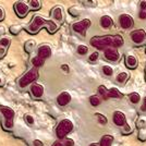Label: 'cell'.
<instances>
[{
	"label": "cell",
	"mask_w": 146,
	"mask_h": 146,
	"mask_svg": "<svg viewBox=\"0 0 146 146\" xmlns=\"http://www.w3.org/2000/svg\"><path fill=\"white\" fill-rule=\"evenodd\" d=\"M90 103H91L92 106L96 107V106H98L99 104L102 103V97L98 96V95H93V96L90 97Z\"/></svg>",
	"instance_id": "ffe728a7"
},
{
	"label": "cell",
	"mask_w": 146,
	"mask_h": 146,
	"mask_svg": "<svg viewBox=\"0 0 146 146\" xmlns=\"http://www.w3.org/2000/svg\"><path fill=\"white\" fill-rule=\"evenodd\" d=\"M97 59H98V52H93V54L90 56V58H88V60L92 61V62L96 61Z\"/></svg>",
	"instance_id": "1f68e13d"
},
{
	"label": "cell",
	"mask_w": 146,
	"mask_h": 146,
	"mask_svg": "<svg viewBox=\"0 0 146 146\" xmlns=\"http://www.w3.org/2000/svg\"><path fill=\"white\" fill-rule=\"evenodd\" d=\"M131 38L135 44H141L145 40L146 38V33L143 30H137L132 32L131 34Z\"/></svg>",
	"instance_id": "30bf717a"
},
{
	"label": "cell",
	"mask_w": 146,
	"mask_h": 146,
	"mask_svg": "<svg viewBox=\"0 0 146 146\" xmlns=\"http://www.w3.org/2000/svg\"><path fill=\"white\" fill-rule=\"evenodd\" d=\"M107 92H108V91H107V88H106L104 85H102V86H99V87H98V93H99V94L103 96L104 99H108V97H107Z\"/></svg>",
	"instance_id": "484cf974"
},
{
	"label": "cell",
	"mask_w": 146,
	"mask_h": 146,
	"mask_svg": "<svg viewBox=\"0 0 146 146\" xmlns=\"http://www.w3.org/2000/svg\"><path fill=\"white\" fill-rule=\"evenodd\" d=\"M70 102H71V95H70L68 92L61 93L60 95L57 97V103H58L59 106H62V107L67 106Z\"/></svg>",
	"instance_id": "8fae6325"
},
{
	"label": "cell",
	"mask_w": 146,
	"mask_h": 146,
	"mask_svg": "<svg viewBox=\"0 0 146 146\" xmlns=\"http://www.w3.org/2000/svg\"><path fill=\"white\" fill-rule=\"evenodd\" d=\"M14 9H15V12H17V14H18L20 18L26 17L29 11H30L29 5L26 2H24V1H18V2H15Z\"/></svg>",
	"instance_id": "52a82bcc"
},
{
	"label": "cell",
	"mask_w": 146,
	"mask_h": 146,
	"mask_svg": "<svg viewBox=\"0 0 146 146\" xmlns=\"http://www.w3.org/2000/svg\"><path fill=\"white\" fill-rule=\"evenodd\" d=\"M91 26V21L88 19H84L83 21L76 22L72 25V30L80 34H85V31Z\"/></svg>",
	"instance_id": "8992f818"
},
{
	"label": "cell",
	"mask_w": 146,
	"mask_h": 146,
	"mask_svg": "<svg viewBox=\"0 0 146 146\" xmlns=\"http://www.w3.org/2000/svg\"><path fill=\"white\" fill-rule=\"evenodd\" d=\"M0 84H1V79H0Z\"/></svg>",
	"instance_id": "ee69618b"
},
{
	"label": "cell",
	"mask_w": 146,
	"mask_h": 146,
	"mask_svg": "<svg viewBox=\"0 0 146 146\" xmlns=\"http://www.w3.org/2000/svg\"><path fill=\"white\" fill-rule=\"evenodd\" d=\"M113 122L116 125L123 127L125 124V116L122 113L121 111H116L113 113Z\"/></svg>",
	"instance_id": "5bb4252c"
},
{
	"label": "cell",
	"mask_w": 146,
	"mask_h": 146,
	"mask_svg": "<svg viewBox=\"0 0 146 146\" xmlns=\"http://www.w3.org/2000/svg\"><path fill=\"white\" fill-rule=\"evenodd\" d=\"M92 46L97 49H106L108 47H113V36L107 35L103 37H94L91 40Z\"/></svg>",
	"instance_id": "7a4b0ae2"
},
{
	"label": "cell",
	"mask_w": 146,
	"mask_h": 146,
	"mask_svg": "<svg viewBox=\"0 0 146 146\" xmlns=\"http://www.w3.org/2000/svg\"><path fill=\"white\" fill-rule=\"evenodd\" d=\"M119 23L121 25L122 29H130V27H132V25H133V19L131 15H129V14H122L120 15V18H119Z\"/></svg>",
	"instance_id": "9c48e42d"
},
{
	"label": "cell",
	"mask_w": 146,
	"mask_h": 146,
	"mask_svg": "<svg viewBox=\"0 0 146 146\" xmlns=\"http://www.w3.org/2000/svg\"><path fill=\"white\" fill-rule=\"evenodd\" d=\"M144 109H146V97L144 98Z\"/></svg>",
	"instance_id": "b9f144b4"
},
{
	"label": "cell",
	"mask_w": 146,
	"mask_h": 146,
	"mask_svg": "<svg viewBox=\"0 0 146 146\" xmlns=\"http://www.w3.org/2000/svg\"><path fill=\"white\" fill-rule=\"evenodd\" d=\"M37 78H38V70H37V68H32L29 72L25 73L24 75L20 79L19 86L21 88H24V87L30 85L31 83H33Z\"/></svg>",
	"instance_id": "277c9868"
},
{
	"label": "cell",
	"mask_w": 146,
	"mask_h": 146,
	"mask_svg": "<svg viewBox=\"0 0 146 146\" xmlns=\"http://www.w3.org/2000/svg\"><path fill=\"white\" fill-rule=\"evenodd\" d=\"M31 93L35 98H40L44 95V87L40 84H33L31 86Z\"/></svg>",
	"instance_id": "4fadbf2b"
},
{
	"label": "cell",
	"mask_w": 146,
	"mask_h": 146,
	"mask_svg": "<svg viewBox=\"0 0 146 146\" xmlns=\"http://www.w3.org/2000/svg\"><path fill=\"white\" fill-rule=\"evenodd\" d=\"M140 6H141V10H146V1H142Z\"/></svg>",
	"instance_id": "74e56055"
},
{
	"label": "cell",
	"mask_w": 146,
	"mask_h": 146,
	"mask_svg": "<svg viewBox=\"0 0 146 146\" xmlns=\"http://www.w3.org/2000/svg\"><path fill=\"white\" fill-rule=\"evenodd\" d=\"M52 146H63V143L62 142H60V141H57V142H55L54 143V145Z\"/></svg>",
	"instance_id": "ab89813d"
},
{
	"label": "cell",
	"mask_w": 146,
	"mask_h": 146,
	"mask_svg": "<svg viewBox=\"0 0 146 146\" xmlns=\"http://www.w3.org/2000/svg\"><path fill=\"white\" fill-rule=\"evenodd\" d=\"M112 141H113V137L111 135H104L100 140V143L99 145L100 146H111L112 144Z\"/></svg>",
	"instance_id": "2e32d148"
},
{
	"label": "cell",
	"mask_w": 146,
	"mask_h": 146,
	"mask_svg": "<svg viewBox=\"0 0 146 146\" xmlns=\"http://www.w3.org/2000/svg\"><path fill=\"white\" fill-rule=\"evenodd\" d=\"M139 17H140V19H146V10H141L140 13H139Z\"/></svg>",
	"instance_id": "e575fe53"
},
{
	"label": "cell",
	"mask_w": 146,
	"mask_h": 146,
	"mask_svg": "<svg viewBox=\"0 0 146 146\" xmlns=\"http://www.w3.org/2000/svg\"><path fill=\"white\" fill-rule=\"evenodd\" d=\"M9 44H10V39H9V38H7V37L0 39V46H2L3 48L7 47V46H9Z\"/></svg>",
	"instance_id": "f546056e"
},
{
	"label": "cell",
	"mask_w": 146,
	"mask_h": 146,
	"mask_svg": "<svg viewBox=\"0 0 146 146\" xmlns=\"http://www.w3.org/2000/svg\"><path fill=\"white\" fill-rule=\"evenodd\" d=\"M129 78V74L127 72H121L119 73L118 75H117V81L119 82V83H123V82H125V80Z\"/></svg>",
	"instance_id": "d4e9b609"
},
{
	"label": "cell",
	"mask_w": 146,
	"mask_h": 146,
	"mask_svg": "<svg viewBox=\"0 0 146 146\" xmlns=\"http://www.w3.org/2000/svg\"><path fill=\"white\" fill-rule=\"evenodd\" d=\"M44 59H42V58H39L38 56H36V57H34L33 59H32V64L34 66V68H39L42 67L44 64Z\"/></svg>",
	"instance_id": "44dd1931"
},
{
	"label": "cell",
	"mask_w": 146,
	"mask_h": 146,
	"mask_svg": "<svg viewBox=\"0 0 146 146\" xmlns=\"http://www.w3.org/2000/svg\"><path fill=\"white\" fill-rule=\"evenodd\" d=\"M52 17L57 21H62L63 20V13H62V9L60 7H57L52 10Z\"/></svg>",
	"instance_id": "e0dca14e"
},
{
	"label": "cell",
	"mask_w": 146,
	"mask_h": 146,
	"mask_svg": "<svg viewBox=\"0 0 146 146\" xmlns=\"http://www.w3.org/2000/svg\"><path fill=\"white\" fill-rule=\"evenodd\" d=\"M61 68H62V70H66V71H68V70H69V69H68V67L66 66V64H64V66H62Z\"/></svg>",
	"instance_id": "60d3db41"
},
{
	"label": "cell",
	"mask_w": 146,
	"mask_h": 146,
	"mask_svg": "<svg viewBox=\"0 0 146 146\" xmlns=\"http://www.w3.org/2000/svg\"><path fill=\"white\" fill-rule=\"evenodd\" d=\"M42 26H47V29H48L49 33H55L56 31L58 30V25L56 24L55 21H51V20H46V19H44L43 17H40V15H35L33 20H32V22H31V24L27 26V32L31 33V34H35L37 33L39 29L42 27Z\"/></svg>",
	"instance_id": "6da1fadb"
},
{
	"label": "cell",
	"mask_w": 146,
	"mask_h": 146,
	"mask_svg": "<svg viewBox=\"0 0 146 146\" xmlns=\"http://www.w3.org/2000/svg\"><path fill=\"white\" fill-rule=\"evenodd\" d=\"M123 45V38L120 35H116L113 36V48L116 47H121Z\"/></svg>",
	"instance_id": "603a6c76"
},
{
	"label": "cell",
	"mask_w": 146,
	"mask_h": 146,
	"mask_svg": "<svg viewBox=\"0 0 146 146\" xmlns=\"http://www.w3.org/2000/svg\"><path fill=\"white\" fill-rule=\"evenodd\" d=\"M112 24V19L110 18L109 15H104L100 19V25L103 26L104 29H109Z\"/></svg>",
	"instance_id": "9a60e30c"
},
{
	"label": "cell",
	"mask_w": 146,
	"mask_h": 146,
	"mask_svg": "<svg viewBox=\"0 0 146 146\" xmlns=\"http://www.w3.org/2000/svg\"><path fill=\"white\" fill-rule=\"evenodd\" d=\"M62 143H63V146H74V141L71 139H66Z\"/></svg>",
	"instance_id": "4dcf8cb0"
},
{
	"label": "cell",
	"mask_w": 146,
	"mask_h": 146,
	"mask_svg": "<svg viewBox=\"0 0 146 146\" xmlns=\"http://www.w3.org/2000/svg\"><path fill=\"white\" fill-rule=\"evenodd\" d=\"M0 111L5 116L6 119V128L12 129L13 128V118H14V110L12 108H9L6 106H0Z\"/></svg>",
	"instance_id": "5b68a950"
},
{
	"label": "cell",
	"mask_w": 146,
	"mask_h": 146,
	"mask_svg": "<svg viewBox=\"0 0 146 146\" xmlns=\"http://www.w3.org/2000/svg\"><path fill=\"white\" fill-rule=\"evenodd\" d=\"M72 130H73L72 121L69 120V119H63V120H61L60 123L58 124L57 130H56V133H57L58 139L62 140V139H64Z\"/></svg>",
	"instance_id": "3957f363"
},
{
	"label": "cell",
	"mask_w": 146,
	"mask_h": 146,
	"mask_svg": "<svg viewBox=\"0 0 146 146\" xmlns=\"http://www.w3.org/2000/svg\"><path fill=\"white\" fill-rule=\"evenodd\" d=\"M37 56L39 57V58H42V59H47L49 58L50 56H51V49L49 46L47 45H44V46H40L39 48H38V51H37Z\"/></svg>",
	"instance_id": "7c38bea8"
},
{
	"label": "cell",
	"mask_w": 146,
	"mask_h": 146,
	"mask_svg": "<svg viewBox=\"0 0 146 146\" xmlns=\"http://www.w3.org/2000/svg\"><path fill=\"white\" fill-rule=\"evenodd\" d=\"M104 54H105V58L108 59L109 61H118L119 58H120L118 49L113 48V47H108V48H106Z\"/></svg>",
	"instance_id": "ba28073f"
},
{
	"label": "cell",
	"mask_w": 146,
	"mask_h": 146,
	"mask_svg": "<svg viewBox=\"0 0 146 146\" xmlns=\"http://www.w3.org/2000/svg\"><path fill=\"white\" fill-rule=\"evenodd\" d=\"M96 117H97L98 121H99L100 124H106L107 123V118L104 116V115H102V113H96Z\"/></svg>",
	"instance_id": "f1b7e54d"
},
{
	"label": "cell",
	"mask_w": 146,
	"mask_h": 146,
	"mask_svg": "<svg viewBox=\"0 0 146 146\" xmlns=\"http://www.w3.org/2000/svg\"><path fill=\"white\" fill-rule=\"evenodd\" d=\"M137 64V60L134 56H128L127 57V67L130 69H134Z\"/></svg>",
	"instance_id": "d6986e66"
},
{
	"label": "cell",
	"mask_w": 146,
	"mask_h": 146,
	"mask_svg": "<svg viewBox=\"0 0 146 146\" xmlns=\"http://www.w3.org/2000/svg\"><path fill=\"white\" fill-rule=\"evenodd\" d=\"M29 8L32 9V10H38L39 8H40V1H38V0H31L29 1Z\"/></svg>",
	"instance_id": "7402d4cb"
},
{
	"label": "cell",
	"mask_w": 146,
	"mask_h": 146,
	"mask_svg": "<svg viewBox=\"0 0 146 146\" xmlns=\"http://www.w3.org/2000/svg\"><path fill=\"white\" fill-rule=\"evenodd\" d=\"M103 72L106 74V75H112V73H113V70H112V68L109 67V66H104L103 67Z\"/></svg>",
	"instance_id": "83f0119b"
},
{
	"label": "cell",
	"mask_w": 146,
	"mask_h": 146,
	"mask_svg": "<svg viewBox=\"0 0 146 146\" xmlns=\"http://www.w3.org/2000/svg\"><path fill=\"white\" fill-rule=\"evenodd\" d=\"M5 52H6V49L3 48V47H0V57H3Z\"/></svg>",
	"instance_id": "f35d334b"
},
{
	"label": "cell",
	"mask_w": 146,
	"mask_h": 146,
	"mask_svg": "<svg viewBox=\"0 0 146 146\" xmlns=\"http://www.w3.org/2000/svg\"><path fill=\"white\" fill-rule=\"evenodd\" d=\"M33 144H34V146H43V143L39 140H35L33 142Z\"/></svg>",
	"instance_id": "8d00e7d4"
},
{
	"label": "cell",
	"mask_w": 146,
	"mask_h": 146,
	"mask_svg": "<svg viewBox=\"0 0 146 146\" xmlns=\"http://www.w3.org/2000/svg\"><path fill=\"white\" fill-rule=\"evenodd\" d=\"M122 95L121 93L119 92V90H117V88H110L109 91L107 92V97L108 98H120Z\"/></svg>",
	"instance_id": "ac0fdd59"
},
{
	"label": "cell",
	"mask_w": 146,
	"mask_h": 146,
	"mask_svg": "<svg viewBox=\"0 0 146 146\" xmlns=\"http://www.w3.org/2000/svg\"><path fill=\"white\" fill-rule=\"evenodd\" d=\"M25 121L27 122L29 124L32 125V124L34 123V118H33L32 116H30V115H27V116H25Z\"/></svg>",
	"instance_id": "d6a6232c"
},
{
	"label": "cell",
	"mask_w": 146,
	"mask_h": 146,
	"mask_svg": "<svg viewBox=\"0 0 146 146\" xmlns=\"http://www.w3.org/2000/svg\"><path fill=\"white\" fill-rule=\"evenodd\" d=\"M5 19V12H3V9L0 7V21H2Z\"/></svg>",
	"instance_id": "d590c367"
},
{
	"label": "cell",
	"mask_w": 146,
	"mask_h": 146,
	"mask_svg": "<svg viewBox=\"0 0 146 146\" xmlns=\"http://www.w3.org/2000/svg\"><path fill=\"white\" fill-rule=\"evenodd\" d=\"M123 127H124V128H123V132H124V133H130V132H131V128H130V125H129V124L125 123Z\"/></svg>",
	"instance_id": "836d02e7"
},
{
	"label": "cell",
	"mask_w": 146,
	"mask_h": 146,
	"mask_svg": "<svg viewBox=\"0 0 146 146\" xmlns=\"http://www.w3.org/2000/svg\"><path fill=\"white\" fill-rule=\"evenodd\" d=\"M78 52H79L80 55H86L88 52V48L86 47L85 45H80L79 47H78Z\"/></svg>",
	"instance_id": "4316f807"
},
{
	"label": "cell",
	"mask_w": 146,
	"mask_h": 146,
	"mask_svg": "<svg viewBox=\"0 0 146 146\" xmlns=\"http://www.w3.org/2000/svg\"><path fill=\"white\" fill-rule=\"evenodd\" d=\"M90 146H98L97 144H95V143H93V144H91Z\"/></svg>",
	"instance_id": "7bdbcfd3"
},
{
	"label": "cell",
	"mask_w": 146,
	"mask_h": 146,
	"mask_svg": "<svg viewBox=\"0 0 146 146\" xmlns=\"http://www.w3.org/2000/svg\"><path fill=\"white\" fill-rule=\"evenodd\" d=\"M129 98H130V102L132 104H137L141 100L140 94H137V93H132V94H130Z\"/></svg>",
	"instance_id": "cb8c5ba5"
}]
</instances>
